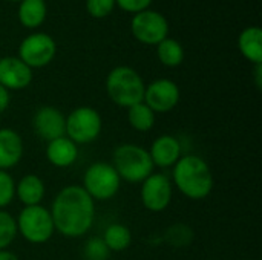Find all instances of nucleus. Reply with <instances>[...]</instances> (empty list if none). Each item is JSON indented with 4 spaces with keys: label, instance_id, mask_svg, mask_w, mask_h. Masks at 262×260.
I'll return each instance as SVG.
<instances>
[{
    "label": "nucleus",
    "instance_id": "f257e3e1",
    "mask_svg": "<svg viewBox=\"0 0 262 260\" xmlns=\"http://www.w3.org/2000/svg\"><path fill=\"white\" fill-rule=\"evenodd\" d=\"M54 228L64 238L77 239L89 233L95 221V201L81 185H66L49 208Z\"/></svg>",
    "mask_w": 262,
    "mask_h": 260
},
{
    "label": "nucleus",
    "instance_id": "f03ea898",
    "mask_svg": "<svg viewBox=\"0 0 262 260\" xmlns=\"http://www.w3.org/2000/svg\"><path fill=\"white\" fill-rule=\"evenodd\" d=\"M172 184L178 192L192 201L206 199L215 187L210 166L198 155H186L172 167Z\"/></svg>",
    "mask_w": 262,
    "mask_h": 260
},
{
    "label": "nucleus",
    "instance_id": "7ed1b4c3",
    "mask_svg": "<svg viewBox=\"0 0 262 260\" xmlns=\"http://www.w3.org/2000/svg\"><path fill=\"white\" fill-rule=\"evenodd\" d=\"M121 181L140 184L154 173V162L149 150L138 144H121L112 153L111 162Z\"/></svg>",
    "mask_w": 262,
    "mask_h": 260
},
{
    "label": "nucleus",
    "instance_id": "20e7f679",
    "mask_svg": "<svg viewBox=\"0 0 262 260\" xmlns=\"http://www.w3.org/2000/svg\"><path fill=\"white\" fill-rule=\"evenodd\" d=\"M146 84L141 75L129 66L114 67L106 78V92L111 101L120 107H130L144 98Z\"/></svg>",
    "mask_w": 262,
    "mask_h": 260
},
{
    "label": "nucleus",
    "instance_id": "39448f33",
    "mask_svg": "<svg viewBox=\"0 0 262 260\" xmlns=\"http://www.w3.org/2000/svg\"><path fill=\"white\" fill-rule=\"evenodd\" d=\"M17 234L32 245L46 244L55 233L51 211L43 205L23 207L17 219Z\"/></svg>",
    "mask_w": 262,
    "mask_h": 260
},
{
    "label": "nucleus",
    "instance_id": "423d86ee",
    "mask_svg": "<svg viewBox=\"0 0 262 260\" xmlns=\"http://www.w3.org/2000/svg\"><path fill=\"white\" fill-rule=\"evenodd\" d=\"M81 187L94 201H111L120 192L121 179L112 164L98 161L86 169Z\"/></svg>",
    "mask_w": 262,
    "mask_h": 260
},
{
    "label": "nucleus",
    "instance_id": "0eeeda50",
    "mask_svg": "<svg viewBox=\"0 0 262 260\" xmlns=\"http://www.w3.org/2000/svg\"><path fill=\"white\" fill-rule=\"evenodd\" d=\"M103 130V118L100 112L89 106H81L69 112L66 116L64 135L77 146L94 143Z\"/></svg>",
    "mask_w": 262,
    "mask_h": 260
},
{
    "label": "nucleus",
    "instance_id": "6e6552de",
    "mask_svg": "<svg viewBox=\"0 0 262 260\" xmlns=\"http://www.w3.org/2000/svg\"><path fill=\"white\" fill-rule=\"evenodd\" d=\"M57 54L55 40L45 32H34L25 37L18 46V58L31 69L48 66Z\"/></svg>",
    "mask_w": 262,
    "mask_h": 260
},
{
    "label": "nucleus",
    "instance_id": "1a4fd4ad",
    "mask_svg": "<svg viewBox=\"0 0 262 260\" xmlns=\"http://www.w3.org/2000/svg\"><path fill=\"white\" fill-rule=\"evenodd\" d=\"M173 184L170 178L164 173H152L141 182L140 198L146 210L152 213L164 211L172 201Z\"/></svg>",
    "mask_w": 262,
    "mask_h": 260
},
{
    "label": "nucleus",
    "instance_id": "9d476101",
    "mask_svg": "<svg viewBox=\"0 0 262 260\" xmlns=\"http://www.w3.org/2000/svg\"><path fill=\"white\" fill-rule=\"evenodd\" d=\"M130 31L138 41L144 44H158L167 38L169 23L163 14L146 9L134 15L130 21Z\"/></svg>",
    "mask_w": 262,
    "mask_h": 260
},
{
    "label": "nucleus",
    "instance_id": "9b49d317",
    "mask_svg": "<svg viewBox=\"0 0 262 260\" xmlns=\"http://www.w3.org/2000/svg\"><path fill=\"white\" fill-rule=\"evenodd\" d=\"M181 98L180 87L169 78H158L146 86L143 103L157 113H167L173 110Z\"/></svg>",
    "mask_w": 262,
    "mask_h": 260
},
{
    "label": "nucleus",
    "instance_id": "f8f14e48",
    "mask_svg": "<svg viewBox=\"0 0 262 260\" xmlns=\"http://www.w3.org/2000/svg\"><path fill=\"white\" fill-rule=\"evenodd\" d=\"M32 126L37 133L45 141H52L60 136H64L66 116L63 112L54 106H43L37 109L32 118Z\"/></svg>",
    "mask_w": 262,
    "mask_h": 260
},
{
    "label": "nucleus",
    "instance_id": "ddd939ff",
    "mask_svg": "<svg viewBox=\"0 0 262 260\" xmlns=\"http://www.w3.org/2000/svg\"><path fill=\"white\" fill-rule=\"evenodd\" d=\"M32 81V69L18 57L0 58V86L6 90H23Z\"/></svg>",
    "mask_w": 262,
    "mask_h": 260
},
{
    "label": "nucleus",
    "instance_id": "4468645a",
    "mask_svg": "<svg viewBox=\"0 0 262 260\" xmlns=\"http://www.w3.org/2000/svg\"><path fill=\"white\" fill-rule=\"evenodd\" d=\"M147 150L154 166L160 169L173 167L181 158V143L178 141L177 136L169 133L155 138L150 149Z\"/></svg>",
    "mask_w": 262,
    "mask_h": 260
},
{
    "label": "nucleus",
    "instance_id": "2eb2a0df",
    "mask_svg": "<svg viewBox=\"0 0 262 260\" xmlns=\"http://www.w3.org/2000/svg\"><path fill=\"white\" fill-rule=\"evenodd\" d=\"M23 139L18 132L9 127L0 129V170L15 167L23 156Z\"/></svg>",
    "mask_w": 262,
    "mask_h": 260
},
{
    "label": "nucleus",
    "instance_id": "dca6fc26",
    "mask_svg": "<svg viewBox=\"0 0 262 260\" xmlns=\"http://www.w3.org/2000/svg\"><path fill=\"white\" fill-rule=\"evenodd\" d=\"M78 158V146L66 135L52 139L46 146V159L57 169H68L75 164Z\"/></svg>",
    "mask_w": 262,
    "mask_h": 260
},
{
    "label": "nucleus",
    "instance_id": "f3484780",
    "mask_svg": "<svg viewBox=\"0 0 262 260\" xmlns=\"http://www.w3.org/2000/svg\"><path fill=\"white\" fill-rule=\"evenodd\" d=\"M45 193H46L45 182L35 173H28L21 176L20 181L15 184V196L25 207L41 205Z\"/></svg>",
    "mask_w": 262,
    "mask_h": 260
},
{
    "label": "nucleus",
    "instance_id": "a211bd4d",
    "mask_svg": "<svg viewBox=\"0 0 262 260\" xmlns=\"http://www.w3.org/2000/svg\"><path fill=\"white\" fill-rule=\"evenodd\" d=\"M239 52L253 64L262 63V31L259 26L246 28L238 37Z\"/></svg>",
    "mask_w": 262,
    "mask_h": 260
},
{
    "label": "nucleus",
    "instance_id": "6ab92c4d",
    "mask_svg": "<svg viewBox=\"0 0 262 260\" xmlns=\"http://www.w3.org/2000/svg\"><path fill=\"white\" fill-rule=\"evenodd\" d=\"M48 14V6L45 0H21L17 9L20 23L28 29L38 28Z\"/></svg>",
    "mask_w": 262,
    "mask_h": 260
},
{
    "label": "nucleus",
    "instance_id": "aec40b11",
    "mask_svg": "<svg viewBox=\"0 0 262 260\" xmlns=\"http://www.w3.org/2000/svg\"><path fill=\"white\" fill-rule=\"evenodd\" d=\"M103 242L111 253H121L132 244V233L123 224H111L103 233Z\"/></svg>",
    "mask_w": 262,
    "mask_h": 260
},
{
    "label": "nucleus",
    "instance_id": "412c9836",
    "mask_svg": "<svg viewBox=\"0 0 262 260\" xmlns=\"http://www.w3.org/2000/svg\"><path fill=\"white\" fill-rule=\"evenodd\" d=\"M127 123L137 132L146 133L155 126V113L143 101L127 107Z\"/></svg>",
    "mask_w": 262,
    "mask_h": 260
},
{
    "label": "nucleus",
    "instance_id": "4be33fe9",
    "mask_svg": "<svg viewBox=\"0 0 262 260\" xmlns=\"http://www.w3.org/2000/svg\"><path fill=\"white\" fill-rule=\"evenodd\" d=\"M157 55L161 64L167 67H177L184 60V49L175 38H164L157 44Z\"/></svg>",
    "mask_w": 262,
    "mask_h": 260
},
{
    "label": "nucleus",
    "instance_id": "5701e85b",
    "mask_svg": "<svg viewBox=\"0 0 262 260\" xmlns=\"http://www.w3.org/2000/svg\"><path fill=\"white\" fill-rule=\"evenodd\" d=\"M17 238L15 218L6 210H0V250H8V247Z\"/></svg>",
    "mask_w": 262,
    "mask_h": 260
},
{
    "label": "nucleus",
    "instance_id": "b1692460",
    "mask_svg": "<svg viewBox=\"0 0 262 260\" xmlns=\"http://www.w3.org/2000/svg\"><path fill=\"white\" fill-rule=\"evenodd\" d=\"M164 238H166L169 245H172L175 248H183V247H187L192 242L193 231L186 224H175V225L167 228Z\"/></svg>",
    "mask_w": 262,
    "mask_h": 260
},
{
    "label": "nucleus",
    "instance_id": "393cba45",
    "mask_svg": "<svg viewBox=\"0 0 262 260\" xmlns=\"http://www.w3.org/2000/svg\"><path fill=\"white\" fill-rule=\"evenodd\" d=\"M83 256L86 260H107L111 256V251L107 250L101 238H91L84 244Z\"/></svg>",
    "mask_w": 262,
    "mask_h": 260
},
{
    "label": "nucleus",
    "instance_id": "a878e982",
    "mask_svg": "<svg viewBox=\"0 0 262 260\" xmlns=\"http://www.w3.org/2000/svg\"><path fill=\"white\" fill-rule=\"evenodd\" d=\"M15 198V181L14 178L5 172L0 170V210L6 208Z\"/></svg>",
    "mask_w": 262,
    "mask_h": 260
},
{
    "label": "nucleus",
    "instance_id": "bb28decb",
    "mask_svg": "<svg viewBox=\"0 0 262 260\" xmlns=\"http://www.w3.org/2000/svg\"><path fill=\"white\" fill-rule=\"evenodd\" d=\"M115 8V0H86V11L94 18L107 17Z\"/></svg>",
    "mask_w": 262,
    "mask_h": 260
},
{
    "label": "nucleus",
    "instance_id": "cd10ccee",
    "mask_svg": "<svg viewBox=\"0 0 262 260\" xmlns=\"http://www.w3.org/2000/svg\"><path fill=\"white\" fill-rule=\"evenodd\" d=\"M150 3L152 0H115V5H118L123 11L134 12V14L149 9Z\"/></svg>",
    "mask_w": 262,
    "mask_h": 260
},
{
    "label": "nucleus",
    "instance_id": "c85d7f7f",
    "mask_svg": "<svg viewBox=\"0 0 262 260\" xmlns=\"http://www.w3.org/2000/svg\"><path fill=\"white\" fill-rule=\"evenodd\" d=\"M9 103H11L9 90H6L3 86H0V115L9 107Z\"/></svg>",
    "mask_w": 262,
    "mask_h": 260
},
{
    "label": "nucleus",
    "instance_id": "c756f323",
    "mask_svg": "<svg viewBox=\"0 0 262 260\" xmlns=\"http://www.w3.org/2000/svg\"><path fill=\"white\" fill-rule=\"evenodd\" d=\"M0 260H20L15 253L11 250H0Z\"/></svg>",
    "mask_w": 262,
    "mask_h": 260
},
{
    "label": "nucleus",
    "instance_id": "7c9ffc66",
    "mask_svg": "<svg viewBox=\"0 0 262 260\" xmlns=\"http://www.w3.org/2000/svg\"><path fill=\"white\" fill-rule=\"evenodd\" d=\"M255 81L258 89L262 87V63L261 64H255Z\"/></svg>",
    "mask_w": 262,
    "mask_h": 260
},
{
    "label": "nucleus",
    "instance_id": "2f4dec72",
    "mask_svg": "<svg viewBox=\"0 0 262 260\" xmlns=\"http://www.w3.org/2000/svg\"><path fill=\"white\" fill-rule=\"evenodd\" d=\"M8 2H21V0H8Z\"/></svg>",
    "mask_w": 262,
    "mask_h": 260
},
{
    "label": "nucleus",
    "instance_id": "473e14b6",
    "mask_svg": "<svg viewBox=\"0 0 262 260\" xmlns=\"http://www.w3.org/2000/svg\"><path fill=\"white\" fill-rule=\"evenodd\" d=\"M243 260H252V259H243Z\"/></svg>",
    "mask_w": 262,
    "mask_h": 260
}]
</instances>
